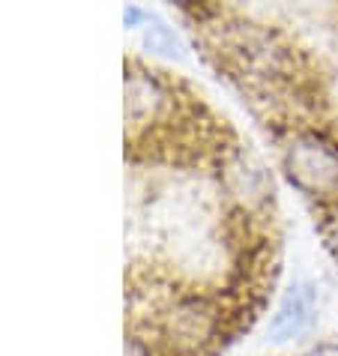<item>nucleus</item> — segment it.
Listing matches in <instances>:
<instances>
[{"instance_id": "f257e3e1", "label": "nucleus", "mask_w": 338, "mask_h": 356, "mask_svg": "<svg viewBox=\"0 0 338 356\" xmlns=\"http://www.w3.org/2000/svg\"><path fill=\"white\" fill-rule=\"evenodd\" d=\"M284 171L291 183L323 207L338 204V138L303 129L284 150Z\"/></svg>"}, {"instance_id": "f03ea898", "label": "nucleus", "mask_w": 338, "mask_h": 356, "mask_svg": "<svg viewBox=\"0 0 338 356\" xmlns=\"http://www.w3.org/2000/svg\"><path fill=\"white\" fill-rule=\"evenodd\" d=\"M317 321V288L308 282H296L284 291L282 302L270 321V335L275 341L300 339Z\"/></svg>"}, {"instance_id": "7ed1b4c3", "label": "nucleus", "mask_w": 338, "mask_h": 356, "mask_svg": "<svg viewBox=\"0 0 338 356\" xmlns=\"http://www.w3.org/2000/svg\"><path fill=\"white\" fill-rule=\"evenodd\" d=\"M144 36H147V48L150 51H162V54H180V42L177 36L168 31L162 22H156L153 15H147V27H144Z\"/></svg>"}, {"instance_id": "39448f33", "label": "nucleus", "mask_w": 338, "mask_h": 356, "mask_svg": "<svg viewBox=\"0 0 338 356\" xmlns=\"http://www.w3.org/2000/svg\"><path fill=\"white\" fill-rule=\"evenodd\" d=\"M305 356H338V341H326V344H317Z\"/></svg>"}, {"instance_id": "20e7f679", "label": "nucleus", "mask_w": 338, "mask_h": 356, "mask_svg": "<svg viewBox=\"0 0 338 356\" xmlns=\"http://www.w3.org/2000/svg\"><path fill=\"white\" fill-rule=\"evenodd\" d=\"M323 240H326V249L338 258V204L323 207Z\"/></svg>"}]
</instances>
